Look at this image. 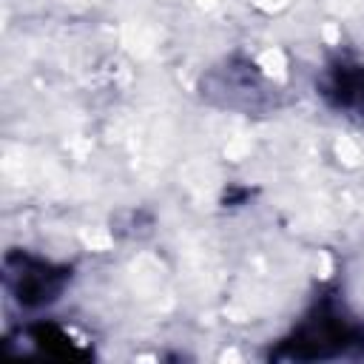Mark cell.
<instances>
[{"mask_svg": "<svg viewBox=\"0 0 364 364\" xmlns=\"http://www.w3.org/2000/svg\"><path fill=\"white\" fill-rule=\"evenodd\" d=\"M11 287L17 293V299L23 304H43L51 301L60 287H63V276L46 264V262H34V259H20V273H9Z\"/></svg>", "mask_w": 364, "mask_h": 364, "instance_id": "3", "label": "cell"}, {"mask_svg": "<svg viewBox=\"0 0 364 364\" xmlns=\"http://www.w3.org/2000/svg\"><path fill=\"white\" fill-rule=\"evenodd\" d=\"M330 105L347 114H364V65L353 60H341L327 68L324 91Z\"/></svg>", "mask_w": 364, "mask_h": 364, "instance_id": "2", "label": "cell"}, {"mask_svg": "<svg viewBox=\"0 0 364 364\" xmlns=\"http://www.w3.org/2000/svg\"><path fill=\"white\" fill-rule=\"evenodd\" d=\"M364 341V333L350 324L344 316L336 310L321 307L313 318H307L299 333L290 341V355L299 358H330V355H344L350 347Z\"/></svg>", "mask_w": 364, "mask_h": 364, "instance_id": "1", "label": "cell"}]
</instances>
